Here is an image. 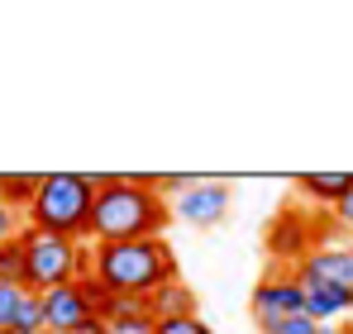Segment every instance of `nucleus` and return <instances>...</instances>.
I'll return each instance as SVG.
<instances>
[{"label":"nucleus","instance_id":"1","mask_svg":"<svg viewBox=\"0 0 353 334\" xmlns=\"http://www.w3.org/2000/svg\"><path fill=\"white\" fill-rule=\"evenodd\" d=\"M172 224V206L153 191L148 177H115L110 186L96 191L91 206V244H129V239H163Z\"/></svg>","mask_w":353,"mask_h":334},{"label":"nucleus","instance_id":"2","mask_svg":"<svg viewBox=\"0 0 353 334\" xmlns=\"http://www.w3.org/2000/svg\"><path fill=\"white\" fill-rule=\"evenodd\" d=\"M91 277L105 291L153 296L176 277V253L168 239H129V244H91Z\"/></svg>","mask_w":353,"mask_h":334},{"label":"nucleus","instance_id":"3","mask_svg":"<svg viewBox=\"0 0 353 334\" xmlns=\"http://www.w3.org/2000/svg\"><path fill=\"white\" fill-rule=\"evenodd\" d=\"M91 206H96V186L86 172H43V186L34 196V206L24 210V229L39 234H58V239H81L91 234Z\"/></svg>","mask_w":353,"mask_h":334},{"label":"nucleus","instance_id":"4","mask_svg":"<svg viewBox=\"0 0 353 334\" xmlns=\"http://www.w3.org/2000/svg\"><path fill=\"white\" fill-rule=\"evenodd\" d=\"M24 253H29L24 291H53V286L81 282L91 273V244H81V239H58V234L24 229Z\"/></svg>","mask_w":353,"mask_h":334},{"label":"nucleus","instance_id":"5","mask_svg":"<svg viewBox=\"0 0 353 334\" xmlns=\"http://www.w3.org/2000/svg\"><path fill=\"white\" fill-rule=\"evenodd\" d=\"M292 315H305V286L296 282V273H272L253 286V320L263 334L287 325Z\"/></svg>","mask_w":353,"mask_h":334},{"label":"nucleus","instance_id":"6","mask_svg":"<svg viewBox=\"0 0 353 334\" xmlns=\"http://www.w3.org/2000/svg\"><path fill=\"white\" fill-rule=\"evenodd\" d=\"M230 201H234V191H230V181H225V177H201L191 191H181V196H176L172 220L196 224V229H210V224L225 220Z\"/></svg>","mask_w":353,"mask_h":334},{"label":"nucleus","instance_id":"7","mask_svg":"<svg viewBox=\"0 0 353 334\" xmlns=\"http://www.w3.org/2000/svg\"><path fill=\"white\" fill-rule=\"evenodd\" d=\"M39 296H43L48 334H77L96 315V306H91V296H86L81 282H67V286H53V291H39Z\"/></svg>","mask_w":353,"mask_h":334},{"label":"nucleus","instance_id":"8","mask_svg":"<svg viewBox=\"0 0 353 334\" xmlns=\"http://www.w3.org/2000/svg\"><path fill=\"white\" fill-rule=\"evenodd\" d=\"M301 286H353V248H315L296 263Z\"/></svg>","mask_w":353,"mask_h":334},{"label":"nucleus","instance_id":"9","mask_svg":"<svg viewBox=\"0 0 353 334\" xmlns=\"http://www.w3.org/2000/svg\"><path fill=\"white\" fill-rule=\"evenodd\" d=\"M181 315H196V291L181 277H172L148 296V320L163 325V320H181Z\"/></svg>","mask_w":353,"mask_h":334},{"label":"nucleus","instance_id":"10","mask_svg":"<svg viewBox=\"0 0 353 334\" xmlns=\"http://www.w3.org/2000/svg\"><path fill=\"white\" fill-rule=\"evenodd\" d=\"M344 311H353V286H305V315L315 325H334Z\"/></svg>","mask_w":353,"mask_h":334},{"label":"nucleus","instance_id":"11","mask_svg":"<svg viewBox=\"0 0 353 334\" xmlns=\"http://www.w3.org/2000/svg\"><path fill=\"white\" fill-rule=\"evenodd\" d=\"M39 186H43V172H0V206H10L14 215H24L34 206Z\"/></svg>","mask_w":353,"mask_h":334},{"label":"nucleus","instance_id":"12","mask_svg":"<svg viewBox=\"0 0 353 334\" xmlns=\"http://www.w3.org/2000/svg\"><path fill=\"white\" fill-rule=\"evenodd\" d=\"M296 186H301V196H310V201L339 206V196L353 186V172H301Z\"/></svg>","mask_w":353,"mask_h":334},{"label":"nucleus","instance_id":"13","mask_svg":"<svg viewBox=\"0 0 353 334\" xmlns=\"http://www.w3.org/2000/svg\"><path fill=\"white\" fill-rule=\"evenodd\" d=\"M24 273H29V253H24V229H19L10 244H0V282L24 286Z\"/></svg>","mask_w":353,"mask_h":334},{"label":"nucleus","instance_id":"14","mask_svg":"<svg viewBox=\"0 0 353 334\" xmlns=\"http://www.w3.org/2000/svg\"><path fill=\"white\" fill-rule=\"evenodd\" d=\"M10 334H48V320H43V296H39V291H29V296L19 301V315H14Z\"/></svg>","mask_w":353,"mask_h":334},{"label":"nucleus","instance_id":"15","mask_svg":"<svg viewBox=\"0 0 353 334\" xmlns=\"http://www.w3.org/2000/svg\"><path fill=\"white\" fill-rule=\"evenodd\" d=\"M29 291L24 286H10V282H0V330H10L14 325V315H19V301H24Z\"/></svg>","mask_w":353,"mask_h":334},{"label":"nucleus","instance_id":"16","mask_svg":"<svg viewBox=\"0 0 353 334\" xmlns=\"http://www.w3.org/2000/svg\"><path fill=\"white\" fill-rule=\"evenodd\" d=\"M158 334H215V330H210L201 315H181V320H163Z\"/></svg>","mask_w":353,"mask_h":334},{"label":"nucleus","instance_id":"17","mask_svg":"<svg viewBox=\"0 0 353 334\" xmlns=\"http://www.w3.org/2000/svg\"><path fill=\"white\" fill-rule=\"evenodd\" d=\"M110 334H158V325H153L148 315H134V320H115Z\"/></svg>","mask_w":353,"mask_h":334},{"label":"nucleus","instance_id":"18","mask_svg":"<svg viewBox=\"0 0 353 334\" xmlns=\"http://www.w3.org/2000/svg\"><path fill=\"white\" fill-rule=\"evenodd\" d=\"M19 229H24V224H19V215H14L10 206H0V244H10Z\"/></svg>","mask_w":353,"mask_h":334},{"label":"nucleus","instance_id":"19","mask_svg":"<svg viewBox=\"0 0 353 334\" xmlns=\"http://www.w3.org/2000/svg\"><path fill=\"white\" fill-rule=\"evenodd\" d=\"M315 330H320V325H315L310 315H292L287 325H277V330H272V334H315Z\"/></svg>","mask_w":353,"mask_h":334},{"label":"nucleus","instance_id":"20","mask_svg":"<svg viewBox=\"0 0 353 334\" xmlns=\"http://www.w3.org/2000/svg\"><path fill=\"white\" fill-rule=\"evenodd\" d=\"M334 215H339L344 224H353V186L344 191V196H339V206H334Z\"/></svg>","mask_w":353,"mask_h":334},{"label":"nucleus","instance_id":"21","mask_svg":"<svg viewBox=\"0 0 353 334\" xmlns=\"http://www.w3.org/2000/svg\"><path fill=\"white\" fill-rule=\"evenodd\" d=\"M315 334H353V330H339V325H320Z\"/></svg>","mask_w":353,"mask_h":334},{"label":"nucleus","instance_id":"22","mask_svg":"<svg viewBox=\"0 0 353 334\" xmlns=\"http://www.w3.org/2000/svg\"><path fill=\"white\" fill-rule=\"evenodd\" d=\"M0 334H10V330H0Z\"/></svg>","mask_w":353,"mask_h":334}]
</instances>
